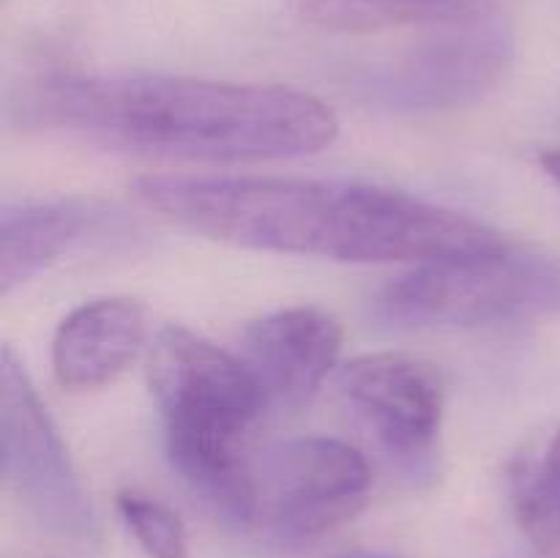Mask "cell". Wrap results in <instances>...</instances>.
I'll use <instances>...</instances> for the list:
<instances>
[{
    "label": "cell",
    "mask_w": 560,
    "mask_h": 558,
    "mask_svg": "<svg viewBox=\"0 0 560 558\" xmlns=\"http://www.w3.org/2000/svg\"><path fill=\"white\" fill-rule=\"evenodd\" d=\"M145 345V312L131 299L82 304L58 326L52 372L71 392H93L118 381Z\"/></svg>",
    "instance_id": "obj_9"
},
{
    "label": "cell",
    "mask_w": 560,
    "mask_h": 558,
    "mask_svg": "<svg viewBox=\"0 0 560 558\" xmlns=\"http://www.w3.org/2000/svg\"><path fill=\"white\" fill-rule=\"evenodd\" d=\"M541 167H545V173L560 186V148L541 153Z\"/></svg>",
    "instance_id": "obj_14"
},
{
    "label": "cell",
    "mask_w": 560,
    "mask_h": 558,
    "mask_svg": "<svg viewBox=\"0 0 560 558\" xmlns=\"http://www.w3.org/2000/svg\"><path fill=\"white\" fill-rule=\"evenodd\" d=\"M120 520L151 558H191L189 536L178 514L159 498L142 490L118 492Z\"/></svg>",
    "instance_id": "obj_13"
},
{
    "label": "cell",
    "mask_w": 560,
    "mask_h": 558,
    "mask_svg": "<svg viewBox=\"0 0 560 558\" xmlns=\"http://www.w3.org/2000/svg\"><path fill=\"white\" fill-rule=\"evenodd\" d=\"M20 113L38 129L189 162L299 159L339 135L337 113L315 93L197 77H47Z\"/></svg>",
    "instance_id": "obj_2"
},
{
    "label": "cell",
    "mask_w": 560,
    "mask_h": 558,
    "mask_svg": "<svg viewBox=\"0 0 560 558\" xmlns=\"http://www.w3.org/2000/svg\"><path fill=\"white\" fill-rule=\"evenodd\" d=\"M337 388L381 446L402 465H424L443 425V381L427 361L366 353L337 370Z\"/></svg>",
    "instance_id": "obj_7"
},
{
    "label": "cell",
    "mask_w": 560,
    "mask_h": 558,
    "mask_svg": "<svg viewBox=\"0 0 560 558\" xmlns=\"http://www.w3.org/2000/svg\"><path fill=\"white\" fill-rule=\"evenodd\" d=\"M503 55L487 47H443L427 58L413 60L399 74L383 82L377 96L392 107L441 109L457 107L485 93L498 77Z\"/></svg>",
    "instance_id": "obj_11"
},
{
    "label": "cell",
    "mask_w": 560,
    "mask_h": 558,
    "mask_svg": "<svg viewBox=\"0 0 560 558\" xmlns=\"http://www.w3.org/2000/svg\"><path fill=\"white\" fill-rule=\"evenodd\" d=\"M142 206L222 244L342 263H441L509 249L474 217L408 191L277 175H142Z\"/></svg>",
    "instance_id": "obj_1"
},
{
    "label": "cell",
    "mask_w": 560,
    "mask_h": 558,
    "mask_svg": "<svg viewBox=\"0 0 560 558\" xmlns=\"http://www.w3.org/2000/svg\"><path fill=\"white\" fill-rule=\"evenodd\" d=\"M377 315L402 328H479L560 315V260L536 252L424 263L381 290Z\"/></svg>",
    "instance_id": "obj_4"
},
{
    "label": "cell",
    "mask_w": 560,
    "mask_h": 558,
    "mask_svg": "<svg viewBox=\"0 0 560 558\" xmlns=\"http://www.w3.org/2000/svg\"><path fill=\"white\" fill-rule=\"evenodd\" d=\"M173 468L233 523L257 520L255 460L246 435L268 408L244 359L184 326H164L148 356Z\"/></svg>",
    "instance_id": "obj_3"
},
{
    "label": "cell",
    "mask_w": 560,
    "mask_h": 558,
    "mask_svg": "<svg viewBox=\"0 0 560 558\" xmlns=\"http://www.w3.org/2000/svg\"><path fill=\"white\" fill-rule=\"evenodd\" d=\"M257 518L288 539H315L364 509L372 468L359 449L337 438H295L255 463Z\"/></svg>",
    "instance_id": "obj_6"
},
{
    "label": "cell",
    "mask_w": 560,
    "mask_h": 558,
    "mask_svg": "<svg viewBox=\"0 0 560 558\" xmlns=\"http://www.w3.org/2000/svg\"><path fill=\"white\" fill-rule=\"evenodd\" d=\"M399 3H448V0H399Z\"/></svg>",
    "instance_id": "obj_15"
},
{
    "label": "cell",
    "mask_w": 560,
    "mask_h": 558,
    "mask_svg": "<svg viewBox=\"0 0 560 558\" xmlns=\"http://www.w3.org/2000/svg\"><path fill=\"white\" fill-rule=\"evenodd\" d=\"M514 507L525 534L550 558H560V430L545 457L514 474Z\"/></svg>",
    "instance_id": "obj_12"
},
{
    "label": "cell",
    "mask_w": 560,
    "mask_h": 558,
    "mask_svg": "<svg viewBox=\"0 0 560 558\" xmlns=\"http://www.w3.org/2000/svg\"><path fill=\"white\" fill-rule=\"evenodd\" d=\"M342 326L317 306H290L249 323L241 359L260 383L268 405L299 408L337 370Z\"/></svg>",
    "instance_id": "obj_8"
},
{
    "label": "cell",
    "mask_w": 560,
    "mask_h": 558,
    "mask_svg": "<svg viewBox=\"0 0 560 558\" xmlns=\"http://www.w3.org/2000/svg\"><path fill=\"white\" fill-rule=\"evenodd\" d=\"M102 222V211L80 200H44L5 206L0 217V293L69 255Z\"/></svg>",
    "instance_id": "obj_10"
},
{
    "label": "cell",
    "mask_w": 560,
    "mask_h": 558,
    "mask_svg": "<svg viewBox=\"0 0 560 558\" xmlns=\"http://www.w3.org/2000/svg\"><path fill=\"white\" fill-rule=\"evenodd\" d=\"M0 460L14 496L47 534L82 547L98 539L91 496L9 345L0 356Z\"/></svg>",
    "instance_id": "obj_5"
}]
</instances>
